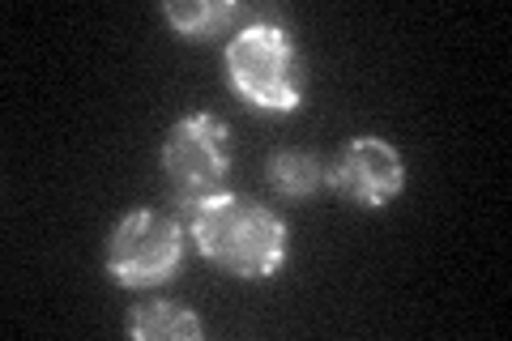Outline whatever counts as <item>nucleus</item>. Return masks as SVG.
<instances>
[{"instance_id":"1","label":"nucleus","mask_w":512,"mask_h":341,"mask_svg":"<svg viewBox=\"0 0 512 341\" xmlns=\"http://www.w3.org/2000/svg\"><path fill=\"white\" fill-rule=\"evenodd\" d=\"M188 231L201 256L235 278H274L286 261V226L274 209L239 192H214L188 205Z\"/></svg>"},{"instance_id":"2","label":"nucleus","mask_w":512,"mask_h":341,"mask_svg":"<svg viewBox=\"0 0 512 341\" xmlns=\"http://www.w3.org/2000/svg\"><path fill=\"white\" fill-rule=\"evenodd\" d=\"M227 77L256 111H295L303 103L308 69L295 39L278 22H248L227 43Z\"/></svg>"},{"instance_id":"3","label":"nucleus","mask_w":512,"mask_h":341,"mask_svg":"<svg viewBox=\"0 0 512 341\" xmlns=\"http://www.w3.org/2000/svg\"><path fill=\"white\" fill-rule=\"evenodd\" d=\"M163 171L184 209L222 192L231 171V128L210 111L175 120L163 141Z\"/></svg>"},{"instance_id":"4","label":"nucleus","mask_w":512,"mask_h":341,"mask_svg":"<svg viewBox=\"0 0 512 341\" xmlns=\"http://www.w3.org/2000/svg\"><path fill=\"white\" fill-rule=\"evenodd\" d=\"M184 256V226L163 209L128 214L107 243V269L120 286H158L167 282Z\"/></svg>"},{"instance_id":"5","label":"nucleus","mask_w":512,"mask_h":341,"mask_svg":"<svg viewBox=\"0 0 512 341\" xmlns=\"http://www.w3.org/2000/svg\"><path fill=\"white\" fill-rule=\"evenodd\" d=\"M325 188H333L338 197L376 209L384 201H393L406 188V162L380 137H355L325 167Z\"/></svg>"},{"instance_id":"6","label":"nucleus","mask_w":512,"mask_h":341,"mask_svg":"<svg viewBox=\"0 0 512 341\" xmlns=\"http://www.w3.org/2000/svg\"><path fill=\"white\" fill-rule=\"evenodd\" d=\"M128 333L137 341H197L205 329L188 307L171 303V299H146L128 316Z\"/></svg>"},{"instance_id":"7","label":"nucleus","mask_w":512,"mask_h":341,"mask_svg":"<svg viewBox=\"0 0 512 341\" xmlns=\"http://www.w3.org/2000/svg\"><path fill=\"white\" fill-rule=\"evenodd\" d=\"M163 13L184 39H214L235 22L231 0H167Z\"/></svg>"},{"instance_id":"8","label":"nucleus","mask_w":512,"mask_h":341,"mask_svg":"<svg viewBox=\"0 0 512 341\" xmlns=\"http://www.w3.org/2000/svg\"><path fill=\"white\" fill-rule=\"evenodd\" d=\"M269 184L282 197H312L325 188V162L312 150H278L269 158Z\"/></svg>"}]
</instances>
